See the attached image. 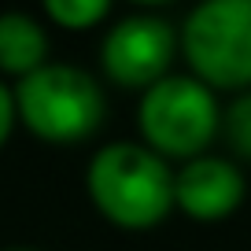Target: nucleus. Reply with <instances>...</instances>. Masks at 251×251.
<instances>
[{
	"label": "nucleus",
	"instance_id": "3",
	"mask_svg": "<svg viewBox=\"0 0 251 251\" xmlns=\"http://www.w3.org/2000/svg\"><path fill=\"white\" fill-rule=\"evenodd\" d=\"M181 48L207 85H251V0H203L181 30Z\"/></svg>",
	"mask_w": 251,
	"mask_h": 251
},
{
	"label": "nucleus",
	"instance_id": "10",
	"mask_svg": "<svg viewBox=\"0 0 251 251\" xmlns=\"http://www.w3.org/2000/svg\"><path fill=\"white\" fill-rule=\"evenodd\" d=\"M15 115H19V107H15V96H11L8 89L0 85V144L8 141V133H11V122H15Z\"/></svg>",
	"mask_w": 251,
	"mask_h": 251
},
{
	"label": "nucleus",
	"instance_id": "7",
	"mask_svg": "<svg viewBox=\"0 0 251 251\" xmlns=\"http://www.w3.org/2000/svg\"><path fill=\"white\" fill-rule=\"evenodd\" d=\"M45 30L30 15H19V11L0 15V71L30 78L33 71L45 67Z\"/></svg>",
	"mask_w": 251,
	"mask_h": 251
},
{
	"label": "nucleus",
	"instance_id": "6",
	"mask_svg": "<svg viewBox=\"0 0 251 251\" xmlns=\"http://www.w3.org/2000/svg\"><path fill=\"white\" fill-rule=\"evenodd\" d=\"M244 200V177L233 163L214 155L188 159L185 170L174 174V203L200 222H218L233 214Z\"/></svg>",
	"mask_w": 251,
	"mask_h": 251
},
{
	"label": "nucleus",
	"instance_id": "5",
	"mask_svg": "<svg viewBox=\"0 0 251 251\" xmlns=\"http://www.w3.org/2000/svg\"><path fill=\"white\" fill-rule=\"evenodd\" d=\"M174 59V30L163 19H126L103 41V71L122 89H144L166 78Z\"/></svg>",
	"mask_w": 251,
	"mask_h": 251
},
{
	"label": "nucleus",
	"instance_id": "4",
	"mask_svg": "<svg viewBox=\"0 0 251 251\" xmlns=\"http://www.w3.org/2000/svg\"><path fill=\"white\" fill-rule=\"evenodd\" d=\"M137 122L151 151L200 159V151L218 133V107L200 78H163L144 93Z\"/></svg>",
	"mask_w": 251,
	"mask_h": 251
},
{
	"label": "nucleus",
	"instance_id": "11",
	"mask_svg": "<svg viewBox=\"0 0 251 251\" xmlns=\"http://www.w3.org/2000/svg\"><path fill=\"white\" fill-rule=\"evenodd\" d=\"M137 4H166V0H137Z\"/></svg>",
	"mask_w": 251,
	"mask_h": 251
},
{
	"label": "nucleus",
	"instance_id": "1",
	"mask_svg": "<svg viewBox=\"0 0 251 251\" xmlns=\"http://www.w3.org/2000/svg\"><path fill=\"white\" fill-rule=\"evenodd\" d=\"M89 196L96 211L122 229H148L174 207V174L144 144H107L89 163Z\"/></svg>",
	"mask_w": 251,
	"mask_h": 251
},
{
	"label": "nucleus",
	"instance_id": "9",
	"mask_svg": "<svg viewBox=\"0 0 251 251\" xmlns=\"http://www.w3.org/2000/svg\"><path fill=\"white\" fill-rule=\"evenodd\" d=\"M226 141L236 155L251 159V93L236 96L233 107L226 111Z\"/></svg>",
	"mask_w": 251,
	"mask_h": 251
},
{
	"label": "nucleus",
	"instance_id": "8",
	"mask_svg": "<svg viewBox=\"0 0 251 251\" xmlns=\"http://www.w3.org/2000/svg\"><path fill=\"white\" fill-rule=\"evenodd\" d=\"M111 0H45V11L67 30H85L107 15Z\"/></svg>",
	"mask_w": 251,
	"mask_h": 251
},
{
	"label": "nucleus",
	"instance_id": "12",
	"mask_svg": "<svg viewBox=\"0 0 251 251\" xmlns=\"http://www.w3.org/2000/svg\"><path fill=\"white\" fill-rule=\"evenodd\" d=\"M11 251H26V248H11Z\"/></svg>",
	"mask_w": 251,
	"mask_h": 251
},
{
	"label": "nucleus",
	"instance_id": "2",
	"mask_svg": "<svg viewBox=\"0 0 251 251\" xmlns=\"http://www.w3.org/2000/svg\"><path fill=\"white\" fill-rule=\"evenodd\" d=\"M15 107L41 141L71 144L89 137L100 126L103 96H100V85L85 71L63 67V63H52V67L45 63L41 71L19 81Z\"/></svg>",
	"mask_w": 251,
	"mask_h": 251
}]
</instances>
